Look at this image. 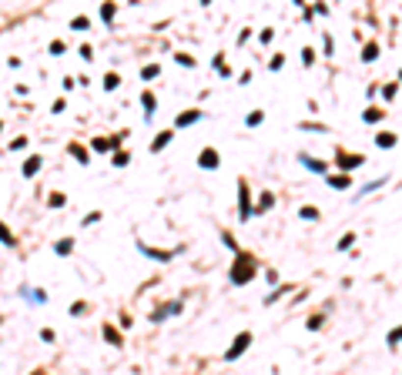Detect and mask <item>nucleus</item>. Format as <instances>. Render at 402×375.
Returning a JSON list of instances; mask_svg holds the SVG:
<instances>
[{"label":"nucleus","mask_w":402,"mask_h":375,"mask_svg":"<svg viewBox=\"0 0 402 375\" xmlns=\"http://www.w3.org/2000/svg\"><path fill=\"white\" fill-rule=\"evenodd\" d=\"M161 74V67H158V64H148V67H141V77H144V80H151V77H158Z\"/></svg>","instance_id":"obj_21"},{"label":"nucleus","mask_w":402,"mask_h":375,"mask_svg":"<svg viewBox=\"0 0 402 375\" xmlns=\"http://www.w3.org/2000/svg\"><path fill=\"white\" fill-rule=\"evenodd\" d=\"M141 104H144V117H154V107H158V97L151 91H141Z\"/></svg>","instance_id":"obj_9"},{"label":"nucleus","mask_w":402,"mask_h":375,"mask_svg":"<svg viewBox=\"0 0 402 375\" xmlns=\"http://www.w3.org/2000/svg\"><path fill=\"white\" fill-rule=\"evenodd\" d=\"M54 251H57V255H71V251H74V241H71V238H60V241L54 244Z\"/></svg>","instance_id":"obj_17"},{"label":"nucleus","mask_w":402,"mask_h":375,"mask_svg":"<svg viewBox=\"0 0 402 375\" xmlns=\"http://www.w3.org/2000/svg\"><path fill=\"white\" fill-rule=\"evenodd\" d=\"M141 251H144V255H151V258H158V262H168V258L174 255V251H154V248H148V244H141Z\"/></svg>","instance_id":"obj_15"},{"label":"nucleus","mask_w":402,"mask_h":375,"mask_svg":"<svg viewBox=\"0 0 402 375\" xmlns=\"http://www.w3.org/2000/svg\"><path fill=\"white\" fill-rule=\"evenodd\" d=\"M71 154H74V158L80 161V164H87V154H84V148H77V144H71Z\"/></svg>","instance_id":"obj_27"},{"label":"nucleus","mask_w":402,"mask_h":375,"mask_svg":"<svg viewBox=\"0 0 402 375\" xmlns=\"http://www.w3.org/2000/svg\"><path fill=\"white\" fill-rule=\"evenodd\" d=\"M0 241L7 244V248H14V244H17V238H14V235H10V228L3 225V221H0Z\"/></svg>","instance_id":"obj_16"},{"label":"nucleus","mask_w":402,"mask_h":375,"mask_svg":"<svg viewBox=\"0 0 402 375\" xmlns=\"http://www.w3.org/2000/svg\"><path fill=\"white\" fill-rule=\"evenodd\" d=\"M352 244H355V235L348 231V235H342V238H339V251H348Z\"/></svg>","instance_id":"obj_22"},{"label":"nucleus","mask_w":402,"mask_h":375,"mask_svg":"<svg viewBox=\"0 0 402 375\" xmlns=\"http://www.w3.org/2000/svg\"><path fill=\"white\" fill-rule=\"evenodd\" d=\"M34 375H44V372H34Z\"/></svg>","instance_id":"obj_38"},{"label":"nucleus","mask_w":402,"mask_h":375,"mask_svg":"<svg viewBox=\"0 0 402 375\" xmlns=\"http://www.w3.org/2000/svg\"><path fill=\"white\" fill-rule=\"evenodd\" d=\"M91 148H94V151H111V144H107V141H101V137H97V141H91Z\"/></svg>","instance_id":"obj_34"},{"label":"nucleus","mask_w":402,"mask_h":375,"mask_svg":"<svg viewBox=\"0 0 402 375\" xmlns=\"http://www.w3.org/2000/svg\"><path fill=\"white\" fill-rule=\"evenodd\" d=\"M335 161H339V168L355 171L359 164H365V154H348V151H335Z\"/></svg>","instance_id":"obj_4"},{"label":"nucleus","mask_w":402,"mask_h":375,"mask_svg":"<svg viewBox=\"0 0 402 375\" xmlns=\"http://www.w3.org/2000/svg\"><path fill=\"white\" fill-rule=\"evenodd\" d=\"M305 325L312 328V332H319V328H322V315H312V319H308Z\"/></svg>","instance_id":"obj_29"},{"label":"nucleus","mask_w":402,"mask_h":375,"mask_svg":"<svg viewBox=\"0 0 402 375\" xmlns=\"http://www.w3.org/2000/svg\"><path fill=\"white\" fill-rule=\"evenodd\" d=\"M40 164H44V158H40V154H30V158L24 161V174H27V178H34V174L40 171Z\"/></svg>","instance_id":"obj_8"},{"label":"nucleus","mask_w":402,"mask_h":375,"mask_svg":"<svg viewBox=\"0 0 402 375\" xmlns=\"http://www.w3.org/2000/svg\"><path fill=\"white\" fill-rule=\"evenodd\" d=\"M375 57H379V44H375V40H369V44H365V51H362V60H369V64H372Z\"/></svg>","instance_id":"obj_12"},{"label":"nucleus","mask_w":402,"mask_h":375,"mask_svg":"<svg viewBox=\"0 0 402 375\" xmlns=\"http://www.w3.org/2000/svg\"><path fill=\"white\" fill-rule=\"evenodd\" d=\"M114 10H117L114 3H104V7H101V17H104V20H111V17H114Z\"/></svg>","instance_id":"obj_28"},{"label":"nucleus","mask_w":402,"mask_h":375,"mask_svg":"<svg viewBox=\"0 0 402 375\" xmlns=\"http://www.w3.org/2000/svg\"><path fill=\"white\" fill-rule=\"evenodd\" d=\"M255 268H258V262H255L251 251H235V265H231V271H228L231 285H248L255 278Z\"/></svg>","instance_id":"obj_1"},{"label":"nucleus","mask_w":402,"mask_h":375,"mask_svg":"<svg viewBox=\"0 0 402 375\" xmlns=\"http://www.w3.org/2000/svg\"><path fill=\"white\" fill-rule=\"evenodd\" d=\"M47 205H51V208H60V205H64V194H51V201H47Z\"/></svg>","instance_id":"obj_35"},{"label":"nucleus","mask_w":402,"mask_h":375,"mask_svg":"<svg viewBox=\"0 0 402 375\" xmlns=\"http://www.w3.org/2000/svg\"><path fill=\"white\" fill-rule=\"evenodd\" d=\"M174 60H178V64H181V67H194V60L188 54H174Z\"/></svg>","instance_id":"obj_30"},{"label":"nucleus","mask_w":402,"mask_h":375,"mask_svg":"<svg viewBox=\"0 0 402 375\" xmlns=\"http://www.w3.org/2000/svg\"><path fill=\"white\" fill-rule=\"evenodd\" d=\"M302 64H305V67L315 64V51H312V47H302Z\"/></svg>","instance_id":"obj_25"},{"label":"nucleus","mask_w":402,"mask_h":375,"mask_svg":"<svg viewBox=\"0 0 402 375\" xmlns=\"http://www.w3.org/2000/svg\"><path fill=\"white\" fill-rule=\"evenodd\" d=\"M178 312H181V301H171V305H164V308H158V312H154L151 319H154V321H161V319H164V315H178Z\"/></svg>","instance_id":"obj_10"},{"label":"nucleus","mask_w":402,"mask_h":375,"mask_svg":"<svg viewBox=\"0 0 402 375\" xmlns=\"http://www.w3.org/2000/svg\"><path fill=\"white\" fill-rule=\"evenodd\" d=\"M271 201H275L271 194H262V201H258V208H255V214H262V211H268V208H271Z\"/></svg>","instance_id":"obj_23"},{"label":"nucleus","mask_w":402,"mask_h":375,"mask_svg":"<svg viewBox=\"0 0 402 375\" xmlns=\"http://www.w3.org/2000/svg\"><path fill=\"white\" fill-rule=\"evenodd\" d=\"M328 185H332V188H339V191H342V188H348L352 181H348V174H328Z\"/></svg>","instance_id":"obj_13"},{"label":"nucleus","mask_w":402,"mask_h":375,"mask_svg":"<svg viewBox=\"0 0 402 375\" xmlns=\"http://www.w3.org/2000/svg\"><path fill=\"white\" fill-rule=\"evenodd\" d=\"M396 91H399L396 84H385V87H382V97H389V101H392V97H396Z\"/></svg>","instance_id":"obj_33"},{"label":"nucleus","mask_w":402,"mask_h":375,"mask_svg":"<svg viewBox=\"0 0 402 375\" xmlns=\"http://www.w3.org/2000/svg\"><path fill=\"white\" fill-rule=\"evenodd\" d=\"M262 121H265V114H262V111H251L248 117H245V124H248V128H258Z\"/></svg>","instance_id":"obj_20"},{"label":"nucleus","mask_w":402,"mask_h":375,"mask_svg":"<svg viewBox=\"0 0 402 375\" xmlns=\"http://www.w3.org/2000/svg\"><path fill=\"white\" fill-rule=\"evenodd\" d=\"M128 161H131V154H128V151H117V154H114V168H124Z\"/></svg>","instance_id":"obj_26"},{"label":"nucleus","mask_w":402,"mask_h":375,"mask_svg":"<svg viewBox=\"0 0 402 375\" xmlns=\"http://www.w3.org/2000/svg\"><path fill=\"white\" fill-rule=\"evenodd\" d=\"M194 121H201V111H194V107H191V111H185L178 121H174V128H191Z\"/></svg>","instance_id":"obj_7"},{"label":"nucleus","mask_w":402,"mask_h":375,"mask_svg":"<svg viewBox=\"0 0 402 375\" xmlns=\"http://www.w3.org/2000/svg\"><path fill=\"white\" fill-rule=\"evenodd\" d=\"M51 54H64V40H54L51 44Z\"/></svg>","instance_id":"obj_37"},{"label":"nucleus","mask_w":402,"mask_h":375,"mask_svg":"<svg viewBox=\"0 0 402 375\" xmlns=\"http://www.w3.org/2000/svg\"><path fill=\"white\" fill-rule=\"evenodd\" d=\"M238 218L248 221L251 218V191H248V181L238 178Z\"/></svg>","instance_id":"obj_2"},{"label":"nucleus","mask_w":402,"mask_h":375,"mask_svg":"<svg viewBox=\"0 0 402 375\" xmlns=\"http://www.w3.org/2000/svg\"><path fill=\"white\" fill-rule=\"evenodd\" d=\"M218 161H221V158H218V151L214 148H205L201 154H198V164H201L205 171H214L218 168Z\"/></svg>","instance_id":"obj_5"},{"label":"nucleus","mask_w":402,"mask_h":375,"mask_svg":"<svg viewBox=\"0 0 402 375\" xmlns=\"http://www.w3.org/2000/svg\"><path fill=\"white\" fill-rule=\"evenodd\" d=\"M375 148H396V134L392 131H379L375 134Z\"/></svg>","instance_id":"obj_11"},{"label":"nucleus","mask_w":402,"mask_h":375,"mask_svg":"<svg viewBox=\"0 0 402 375\" xmlns=\"http://www.w3.org/2000/svg\"><path fill=\"white\" fill-rule=\"evenodd\" d=\"M104 87H107V91H114V87H117V74H107V77H104Z\"/></svg>","instance_id":"obj_32"},{"label":"nucleus","mask_w":402,"mask_h":375,"mask_svg":"<svg viewBox=\"0 0 402 375\" xmlns=\"http://www.w3.org/2000/svg\"><path fill=\"white\" fill-rule=\"evenodd\" d=\"M362 121L365 124H375V121H382V111H379V107H369V111L362 114Z\"/></svg>","instance_id":"obj_19"},{"label":"nucleus","mask_w":402,"mask_h":375,"mask_svg":"<svg viewBox=\"0 0 402 375\" xmlns=\"http://www.w3.org/2000/svg\"><path fill=\"white\" fill-rule=\"evenodd\" d=\"M298 218H305V221H319V208L305 205V208H302V211H298Z\"/></svg>","instance_id":"obj_18"},{"label":"nucleus","mask_w":402,"mask_h":375,"mask_svg":"<svg viewBox=\"0 0 402 375\" xmlns=\"http://www.w3.org/2000/svg\"><path fill=\"white\" fill-rule=\"evenodd\" d=\"M298 161L305 164L308 171H315V174H325V161H319V158H308V154H298Z\"/></svg>","instance_id":"obj_6"},{"label":"nucleus","mask_w":402,"mask_h":375,"mask_svg":"<svg viewBox=\"0 0 402 375\" xmlns=\"http://www.w3.org/2000/svg\"><path fill=\"white\" fill-rule=\"evenodd\" d=\"M104 338H107L111 345H121V335H117V332L111 328V325H104Z\"/></svg>","instance_id":"obj_24"},{"label":"nucleus","mask_w":402,"mask_h":375,"mask_svg":"<svg viewBox=\"0 0 402 375\" xmlns=\"http://www.w3.org/2000/svg\"><path fill=\"white\" fill-rule=\"evenodd\" d=\"M399 342H402V325L396 328V332H389V345H399Z\"/></svg>","instance_id":"obj_31"},{"label":"nucleus","mask_w":402,"mask_h":375,"mask_svg":"<svg viewBox=\"0 0 402 375\" xmlns=\"http://www.w3.org/2000/svg\"><path fill=\"white\" fill-rule=\"evenodd\" d=\"M171 137H174V131H161V134H158V137H154L151 151H161V148H164V144H168V141H171Z\"/></svg>","instance_id":"obj_14"},{"label":"nucleus","mask_w":402,"mask_h":375,"mask_svg":"<svg viewBox=\"0 0 402 375\" xmlns=\"http://www.w3.org/2000/svg\"><path fill=\"white\" fill-rule=\"evenodd\" d=\"M71 27H74V30H84V27H87V17H74V24H71Z\"/></svg>","instance_id":"obj_36"},{"label":"nucleus","mask_w":402,"mask_h":375,"mask_svg":"<svg viewBox=\"0 0 402 375\" xmlns=\"http://www.w3.org/2000/svg\"><path fill=\"white\" fill-rule=\"evenodd\" d=\"M248 345H251V332H238V335H235V342L228 345V352H225V358H228V362H235V358H241V355H245V348H248Z\"/></svg>","instance_id":"obj_3"}]
</instances>
